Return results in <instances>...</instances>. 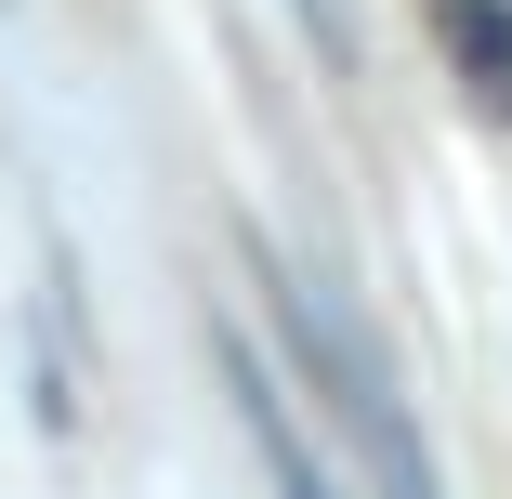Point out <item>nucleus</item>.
I'll list each match as a JSON object with an SVG mask.
<instances>
[{
	"label": "nucleus",
	"mask_w": 512,
	"mask_h": 499,
	"mask_svg": "<svg viewBox=\"0 0 512 499\" xmlns=\"http://www.w3.org/2000/svg\"><path fill=\"white\" fill-rule=\"evenodd\" d=\"M434 40L486 119H512V0H434Z\"/></svg>",
	"instance_id": "f257e3e1"
},
{
	"label": "nucleus",
	"mask_w": 512,
	"mask_h": 499,
	"mask_svg": "<svg viewBox=\"0 0 512 499\" xmlns=\"http://www.w3.org/2000/svg\"><path fill=\"white\" fill-rule=\"evenodd\" d=\"M250 434H263V460H276V499H329V473L289 447V421H276V394H250Z\"/></svg>",
	"instance_id": "f03ea898"
},
{
	"label": "nucleus",
	"mask_w": 512,
	"mask_h": 499,
	"mask_svg": "<svg viewBox=\"0 0 512 499\" xmlns=\"http://www.w3.org/2000/svg\"><path fill=\"white\" fill-rule=\"evenodd\" d=\"M302 27H316V40H329V66L355 53V27H342V0H302Z\"/></svg>",
	"instance_id": "7ed1b4c3"
}]
</instances>
